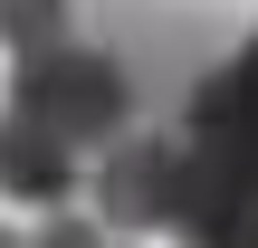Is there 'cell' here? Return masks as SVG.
Wrapping results in <instances>:
<instances>
[{"label":"cell","mask_w":258,"mask_h":248,"mask_svg":"<svg viewBox=\"0 0 258 248\" xmlns=\"http://www.w3.org/2000/svg\"><path fill=\"white\" fill-rule=\"evenodd\" d=\"M29 248H124V239L96 220H48V229H29Z\"/></svg>","instance_id":"obj_6"},{"label":"cell","mask_w":258,"mask_h":248,"mask_svg":"<svg viewBox=\"0 0 258 248\" xmlns=\"http://www.w3.org/2000/svg\"><path fill=\"white\" fill-rule=\"evenodd\" d=\"M67 38H86V0H0V48L10 57L67 48Z\"/></svg>","instance_id":"obj_5"},{"label":"cell","mask_w":258,"mask_h":248,"mask_svg":"<svg viewBox=\"0 0 258 248\" xmlns=\"http://www.w3.org/2000/svg\"><path fill=\"white\" fill-rule=\"evenodd\" d=\"M182 201H172V239L182 248H249V57H201L182 105Z\"/></svg>","instance_id":"obj_1"},{"label":"cell","mask_w":258,"mask_h":248,"mask_svg":"<svg viewBox=\"0 0 258 248\" xmlns=\"http://www.w3.org/2000/svg\"><path fill=\"white\" fill-rule=\"evenodd\" d=\"M0 191H10L19 210H67V201L86 191V172H77L57 143H38L29 124H10V115H0Z\"/></svg>","instance_id":"obj_4"},{"label":"cell","mask_w":258,"mask_h":248,"mask_svg":"<svg viewBox=\"0 0 258 248\" xmlns=\"http://www.w3.org/2000/svg\"><path fill=\"white\" fill-rule=\"evenodd\" d=\"M10 124H29L38 143H57L77 172L134 134L153 115V96L134 86V67L115 57V38H67V48H38V57H10V96H0Z\"/></svg>","instance_id":"obj_2"},{"label":"cell","mask_w":258,"mask_h":248,"mask_svg":"<svg viewBox=\"0 0 258 248\" xmlns=\"http://www.w3.org/2000/svg\"><path fill=\"white\" fill-rule=\"evenodd\" d=\"M86 191H96V229H172V201H182V134L172 115H144L134 134H115L96 162H86Z\"/></svg>","instance_id":"obj_3"}]
</instances>
